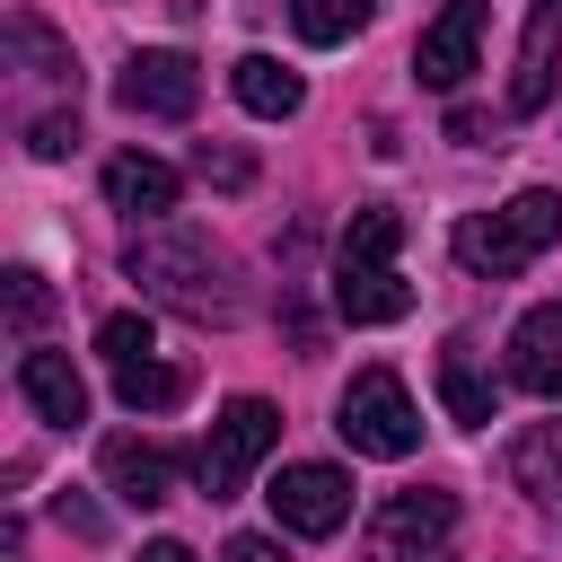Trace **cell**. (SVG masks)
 <instances>
[{
    "mask_svg": "<svg viewBox=\"0 0 562 562\" xmlns=\"http://www.w3.org/2000/svg\"><path fill=\"white\" fill-rule=\"evenodd\" d=\"M123 272H132L158 307H176V316H193V325H237V316H246L237 255H228L220 237H202V228H149V237H132V246H123Z\"/></svg>",
    "mask_w": 562,
    "mask_h": 562,
    "instance_id": "6da1fadb",
    "label": "cell"
},
{
    "mask_svg": "<svg viewBox=\"0 0 562 562\" xmlns=\"http://www.w3.org/2000/svg\"><path fill=\"white\" fill-rule=\"evenodd\" d=\"M562 237V193H544V184H527V193H509L501 211H474V220H457V263L465 272H483V281H509V272H527L544 246Z\"/></svg>",
    "mask_w": 562,
    "mask_h": 562,
    "instance_id": "7a4b0ae2",
    "label": "cell"
},
{
    "mask_svg": "<svg viewBox=\"0 0 562 562\" xmlns=\"http://www.w3.org/2000/svg\"><path fill=\"white\" fill-rule=\"evenodd\" d=\"M334 430L351 439V457H413L422 448L413 386L395 369H351V386L334 395Z\"/></svg>",
    "mask_w": 562,
    "mask_h": 562,
    "instance_id": "3957f363",
    "label": "cell"
},
{
    "mask_svg": "<svg viewBox=\"0 0 562 562\" xmlns=\"http://www.w3.org/2000/svg\"><path fill=\"white\" fill-rule=\"evenodd\" d=\"M272 448H281V413H272L263 395H237V404L211 422V439H202V465H193V474H202V492H211V501H237V492H246V474H255Z\"/></svg>",
    "mask_w": 562,
    "mask_h": 562,
    "instance_id": "277c9868",
    "label": "cell"
},
{
    "mask_svg": "<svg viewBox=\"0 0 562 562\" xmlns=\"http://www.w3.org/2000/svg\"><path fill=\"white\" fill-rule=\"evenodd\" d=\"M448 527H457V492L413 483V492H386V501H378L360 553H369V562H430V553L448 544Z\"/></svg>",
    "mask_w": 562,
    "mask_h": 562,
    "instance_id": "5b68a950",
    "label": "cell"
},
{
    "mask_svg": "<svg viewBox=\"0 0 562 562\" xmlns=\"http://www.w3.org/2000/svg\"><path fill=\"white\" fill-rule=\"evenodd\" d=\"M114 105L140 114V123H184V114L202 105V70H193L184 53H132V61L114 70Z\"/></svg>",
    "mask_w": 562,
    "mask_h": 562,
    "instance_id": "8992f818",
    "label": "cell"
},
{
    "mask_svg": "<svg viewBox=\"0 0 562 562\" xmlns=\"http://www.w3.org/2000/svg\"><path fill=\"white\" fill-rule=\"evenodd\" d=\"M263 501H272L281 536H334L351 518V474L342 465H281Z\"/></svg>",
    "mask_w": 562,
    "mask_h": 562,
    "instance_id": "52a82bcc",
    "label": "cell"
},
{
    "mask_svg": "<svg viewBox=\"0 0 562 562\" xmlns=\"http://www.w3.org/2000/svg\"><path fill=\"white\" fill-rule=\"evenodd\" d=\"M483 26H492V9L483 0H448L430 26H422V44H413V79L422 88H465V70H474V53H483Z\"/></svg>",
    "mask_w": 562,
    "mask_h": 562,
    "instance_id": "ba28073f",
    "label": "cell"
},
{
    "mask_svg": "<svg viewBox=\"0 0 562 562\" xmlns=\"http://www.w3.org/2000/svg\"><path fill=\"white\" fill-rule=\"evenodd\" d=\"M97 474H105V492H114L123 509H158V501L176 492V457H167L158 439H140V430H114V439L97 448Z\"/></svg>",
    "mask_w": 562,
    "mask_h": 562,
    "instance_id": "9c48e42d",
    "label": "cell"
},
{
    "mask_svg": "<svg viewBox=\"0 0 562 562\" xmlns=\"http://www.w3.org/2000/svg\"><path fill=\"white\" fill-rule=\"evenodd\" d=\"M509 386L518 395H562V307H527L509 325Z\"/></svg>",
    "mask_w": 562,
    "mask_h": 562,
    "instance_id": "30bf717a",
    "label": "cell"
},
{
    "mask_svg": "<svg viewBox=\"0 0 562 562\" xmlns=\"http://www.w3.org/2000/svg\"><path fill=\"white\" fill-rule=\"evenodd\" d=\"M18 395H26L53 430H79V422H88V378L70 369V351H18Z\"/></svg>",
    "mask_w": 562,
    "mask_h": 562,
    "instance_id": "8fae6325",
    "label": "cell"
},
{
    "mask_svg": "<svg viewBox=\"0 0 562 562\" xmlns=\"http://www.w3.org/2000/svg\"><path fill=\"white\" fill-rule=\"evenodd\" d=\"M176 193H184V176H176L167 158H140V149L105 158V202H114L123 220H167V211H176Z\"/></svg>",
    "mask_w": 562,
    "mask_h": 562,
    "instance_id": "7c38bea8",
    "label": "cell"
},
{
    "mask_svg": "<svg viewBox=\"0 0 562 562\" xmlns=\"http://www.w3.org/2000/svg\"><path fill=\"white\" fill-rule=\"evenodd\" d=\"M553 44H562V0H536L527 9V44H518V70H509V114H544L553 105Z\"/></svg>",
    "mask_w": 562,
    "mask_h": 562,
    "instance_id": "4fadbf2b",
    "label": "cell"
},
{
    "mask_svg": "<svg viewBox=\"0 0 562 562\" xmlns=\"http://www.w3.org/2000/svg\"><path fill=\"white\" fill-rule=\"evenodd\" d=\"M228 88H237V105H246L255 123H290V114L307 105V79H299L290 61H272V53H246V61L228 70Z\"/></svg>",
    "mask_w": 562,
    "mask_h": 562,
    "instance_id": "5bb4252c",
    "label": "cell"
},
{
    "mask_svg": "<svg viewBox=\"0 0 562 562\" xmlns=\"http://www.w3.org/2000/svg\"><path fill=\"white\" fill-rule=\"evenodd\" d=\"M334 307H342V325H395V316H413V281H404L395 263H378V272H334Z\"/></svg>",
    "mask_w": 562,
    "mask_h": 562,
    "instance_id": "9a60e30c",
    "label": "cell"
},
{
    "mask_svg": "<svg viewBox=\"0 0 562 562\" xmlns=\"http://www.w3.org/2000/svg\"><path fill=\"white\" fill-rule=\"evenodd\" d=\"M509 483L536 501V509H562V422H527L509 439Z\"/></svg>",
    "mask_w": 562,
    "mask_h": 562,
    "instance_id": "2e32d148",
    "label": "cell"
},
{
    "mask_svg": "<svg viewBox=\"0 0 562 562\" xmlns=\"http://www.w3.org/2000/svg\"><path fill=\"white\" fill-rule=\"evenodd\" d=\"M395 246H404V211H386V202H360V211L342 220L334 272H378V263H395Z\"/></svg>",
    "mask_w": 562,
    "mask_h": 562,
    "instance_id": "e0dca14e",
    "label": "cell"
},
{
    "mask_svg": "<svg viewBox=\"0 0 562 562\" xmlns=\"http://www.w3.org/2000/svg\"><path fill=\"white\" fill-rule=\"evenodd\" d=\"M439 395H448V422H465V430H483L492 422V386H483V369H474V342L457 334V342H439Z\"/></svg>",
    "mask_w": 562,
    "mask_h": 562,
    "instance_id": "ac0fdd59",
    "label": "cell"
},
{
    "mask_svg": "<svg viewBox=\"0 0 562 562\" xmlns=\"http://www.w3.org/2000/svg\"><path fill=\"white\" fill-rule=\"evenodd\" d=\"M114 395H123V413H167V404H184V369H167L158 351L114 360Z\"/></svg>",
    "mask_w": 562,
    "mask_h": 562,
    "instance_id": "d6986e66",
    "label": "cell"
},
{
    "mask_svg": "<svg viewBox=\"0 0 562 562\" xmlns=\"http://www.w3.org/2000/svg\"><path fill=\"white\" fill-rule=\"evenodd\" d=\"M369 9L378 0H290V26H299V44H351L369 26Z\"/></svg>",
    "mask_w": 562,
    "mask_h": 562,
    "instance_id": "ffe728a7",
    "label": "cell"
},
{
    "mask_svg": "<svg viewBox=\"0 0 562 562\" xmlns=\"http://www.w3.org/2000/svg\"><path fill=\"white\" fill-rule=\"evenodd\" d=\"M9 44H18V61H26V70H44V79H70V88H79V61H70V44H61L44 18H9Z\"/></svg>",
    "mask_w": 562,
    "mask_h": 562,
    "instance_id": "44dd1931",
    "label": "cell"
},
{
    "mask_svg": "<svg viewBox=\"0 0 562 562\" xmlns=\"http://www.w3.org/2000/svg\"><path fill=\"white\" fill-rule=\"evenodd\" d=\"M97 351H105V369H114V360H149V351H158V325L123 307V316H105V325H97Z\"/></svg>",
    "mask_w": 562,
    "mask_h": 562,
    "instance_id": "7402d4cb",
    "label": "cell"
},
{
    "mask_svg": "<svg viewBox=\"0 0 562 562\" xmlns=\"http://www.w3.org/2000/svg\"><path fill=\"white\" fill-rule=\"evenodd\" d=\"M193 176H202V184H220V193H246V184H255V158H246V149L202 140V149H193Z\"/></svg>",
    "mask_w": 562,
    "mask_h": 562,
    "instance_id": "603a6c76",
    "label": "cell"
},
{
    "mask_svg": "<svg viewBox=\"0 0 562 562\" xmlns=\"http://www.w3.org/2000/svg\"><path fill=\"white\" fill-rule=\"evenodd\" d=\"M44 307H53L44 272H35V263H18V272H9V316H18V334H35V325H44Z\"/></svg>",
    "mask_w": 562,
    "mask_h": 562,
    "instance_id": "cb8c5ba5",
    "label": "cell"
},
{
    "mask_svg": "<svg viewBox=\"0 0 562 562\" xmlns=\"http://www.w3.org/2000/svg\"><path fill=\"white\" fill-rule=\"evenodd\" d=\"M26 149H35V158H70V149H79V105H70V114H35V123H26Z\"/></svg>",
    "mask_w": 562,
    "mask_h": 562,
    "instance_id": "d4e9b609",
    "label": "cell"
},
{
    "mask_svg": "<svg viewBox=\"0 0 562 562\" xmlns=\"http://www.w3.org/2000/svg\"><path fill=\"white\" fill-rule=\"evenodd\" d=\"M53 518H61V527H70V536H88V544H97V536H105V518H97V509H88V501H79V492H61V501H53Z\"/></svg>",
    "mask_w": 562,
    "mask_h": 562,
    "instance_id": "484cf974",
    "label": "cell"
},
{
    "mask_svg": "<svg viewBox=\"0 0 562 562\" xmlns=\"http://www.w3.org/2000/svg\"><path fill=\"white\" fill-rule=\"evenodd\" d=\"M220 562H290V553H281V536H228Z\"/></svg>",
    "mask_w": 562,
    "mask_h": 562,
    "instance_id": "4316f807",
    "label": "cell"
},
{
    "mask_svg": "<svg viewBox=\"0 0 562 562\" xmlns=\"http://www.w3.org/2000/svg\"><path fill=\"white\" fill-rule=\"evenodd\" d=\"M140 562H193V544L184 536H158V544H140Z\"/></svg>",
    "mask_w": 562,
    "mask_h": 562,
    "instance_id": "83f0119b",
    "label": "cell"
}]
</instances>
